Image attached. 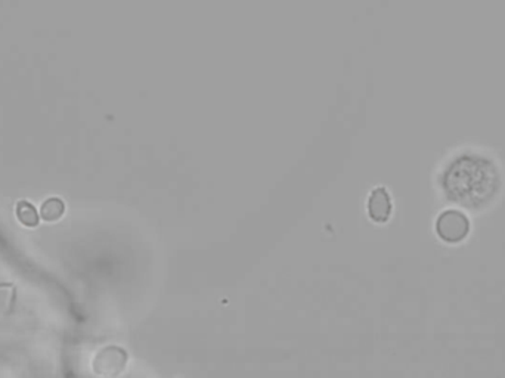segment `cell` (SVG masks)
<instances>
[{
    "label": "cell",
    "mask_w": 505,
    "mask_h": 378,
    "mask_svg": "<svg viewBox=\"0 0 505 378\" xmlns=\"http://www.w3.org/2000/svg\"><path fill=\"white\" fill-rule=\"evenodd\" d=\"M441 183L450 202L466 209H482L499 192L501 174L490 158L466 153L450 161Z\"/></svg>",
    "instance_id": "cell-1"
},
{
    "label": "cell",
    "mask_w": 505,
    "mask_h": 378,
    "mask_svg": "<svg viewBox=\"0 0 505 378\" xmlns=\"http://www.w3.org/2000/svg\"><path fill=\"white\" fill-rule=\"evenodd\" d=\"M17 218L24 226L34 227V226L39 225V213L36 211L34 206H32L29 201L18 202Z\"/></svg>",
    "instance_id": "cell-5"
},
{
    "label": "cell",
    "mask_w": 505,
    "mask_h": 378,
    "mask_svg": "<svg viewBox=\"0 0 505 378\" xmlns=\"http://www.w3.org/2000/svg\"><path fill=\"white\" fill-rule=\"evenodd\" d=\"M368 213L377 223H385L392 214V198L385 188H377L368 201Z\"/></svg>",
    "instance_id": "cell-3"
},
{
    "label": "cell",
    "mask_w": 505,
    "mask_h": 378,
    "mask_svg": "<svg viewBox=\"0 0 505 378\" xmlns=\"http://www.w3.org/2000/svg\"><path fill=\"white\" fill-rule=\"evenodd\" d=\"M65 211L64 202L60 198H49L42 204V210H40V216L46 222H57L62 218Z\"/></svg>",
    "instance_id": "cell-4"
},
{
    "label": "cell",
    "mask_w": 505,
    "mask_h": 378,
    "mask_svg": "<svg viewBox=\"0 0 505 378\" xmlns=\"http://www.w3.org/2000/svg\"><path fill=\"white\" fill-rule=\"evenodd\" d=\"M470 219L466 213L459 210H445L436 220V234L449 244H457V242L466 239L470 234Z\"/></svg>",
    "instance_id": "cell-2"
}]
</instances>
